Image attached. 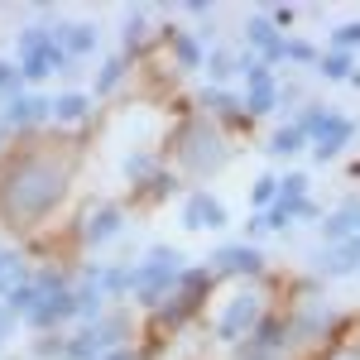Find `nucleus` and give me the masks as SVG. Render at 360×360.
I'll return each instance as SVG.
<instances>
[{"label":"nucleus","instance_id":"obj_17","mask_svg":"<svg viewBox=\"0 0 360 360\" xmlns=\"http://www.w3.org/2000/svg\"><path fill=\"white\" fill-rule=\"evenodd\" d=\"M317 274H322V278H351V274H360V236L336 240V245H322V255H317Z\"/></svg>","mask_w":360,"mask_h":360},{"label":"nucleus","instance_id":"obj_16","mask_svg":"<svg viewBox=\"0 0 360 360\" xmlns=\"http://www.w3.org/2000/svg\"><path fill=\"white\" fill-rule=\"evenodd\" d=\"M288 327H293V341H317V336H327L336 327V317L322 298L307 293L303 303H298V312H288Z\"/></svg>","mask_w":360,"mask_h":360},{"label":"nucleus","instance_id":"obj_15","mask_svg":"<svg viewBox=\"0 0 360 360\" xmlns=\"http://www.w3.org/2000/svg\"><path fill=\"white\" fill-rule=\"evenodd\" d=\"M202 115L212 120V125H236V130H245L250 115H245V96H236V91H226V86H212L202 91Z\"/></svg>","mask_w":360,"mask_h":360},{"label":"nucleus","instance_id":"obj_9","mask_svg":"<svg viewBox=\"0 0 360 360\" xmlns=\"http://www.w3.org/2000/svg\"><path fill=\"white\" fill-rule=\"evenodd\" d=\"M207 259H212V274L217 278L221 274H231V278H259L264 274V255H259L255 240H231V245L212 250Z\"/></svg>","mask_w":360,"mask_h":360},{"label":"nucleus","instance_id":"obj_35","mask_svg":"<svg viewBox=\"0 0 360 360\" xmlns=\"http://www.w3.org/2000/svg\"><path fill=\"white\" fill-rule=\"evenodd\" d=\"M15 322H20V317H15V312H10V307L0 303V346H5V341H10V336H15Z\"/></svg>","mask_w":360,"mask_h":360},{"label":"nucleus","instance_id":"obj_20","mask_svg":"<svg viewBox=\"0 0 360 360\" xmlns=\"http://www.w3.org/2000/svg\"><path fill=\"white\" fill-rule=\"evenodd\" d=\"M317 226H322V245L351 240V236H356V226H360V202H341V207H336V212H327Z\"/></svg>","mask_w":360,"mask_h":360},{"label":"nucleus","instance_id":"obj_36","mask_svg":"<svg viewBox=\"0 0 360 360\" xmlns=\"http://www.w3.org/2000/svg\"><path fill=\"white\" fill-rule=\"evenodd\" d=\"M327 360H360V341H341Z\"/></svg>","mask_w":360,"mask_h":360},{"label":"nucleus","instance_id":"obj_10","mask_svg":"<svg viewBox=\"0 0 360 360\" xmlns=\"http://www.w3.org/2000/svg\"><path fill=\"white\" fill-rule=\"evenodd\" d=\"M125 231V207H115V202H91L82 212V226H77V236H82V245H106Z\"/></svg>","mask_w":360,"mask_h":360},{"label":"nucleus","instance_id":"obj_14","mask_svg":"<svg viewBox=\"0 0 360 360\" xmlns=\"http://www.w3.org/2000/svg\"><path fill=\"white\" fill-rule=\"evenodd\" d=\"M356 139V120H346V115H336V111H327V120L307 135V144H312V159L317 164H327V159H336L346 144Z\"/></svg>","mask_w":360,"mask_h":360},{"label":"nucleus","instance_id":"obj_37","mask_svg":"<svg viewBox=\"0 0 360 360\" xmlns=\"http://www.w3.org/2000/svg\"><path fill=\"white\" fill-rule=\"evenodd\" d=\"M240 360H283V356H269V351H255V346H240Z\"/></svg>","mask_w":360,"mask_h":360},{"label":"nucleus","instance_id":"obj_32","mask_svg":"<svg viewBox=\"0 0 360 360\" xmlns=\"http://www.w3.org/2000/svg\"><path fill=\"white\" fill-rule=\"evenodd\" d=\"M15 91H25V72L0 58V96H15Z\"/></svg>","mask_w":360,"mask_h":360},{"label":"nucleus","instance_id":"obj_22","mask_svg":"<svg viewBox=\"0 0 360 360\" xmlns=\"http://www.w3.org/2000/svg\"><path fill=\"white\" fill-rule=\"evenodd\" d=\"M317 72L327 77V82H351L360 68H356V53H341V49H327L322 63H317Z\"/></svg>","mask_w":360,"mask_h":360},{"label":"nucleus","instance_id":"obj_2","mask_svg":"<svg viewBox=\"0 0 360 360\" xmlns=\"http://www.w3.org/2000/svg\"><path fill=\"white\" fill-rule=\"evenodd\" d=\"M183 250H173V245H154L139 264H130V298L144 307H159L178 288V278H183Z\"/></svg>","mask_w":360,"mask_h":360},{"label":"nucleus","instance_id":"obj_30","mask_svg":"<svg viewBox=\"0 0 360 360\" xmlns=\"http://www.w3.org/2000/svg\"><path fill=\"white\" fill-rule=\"evenodd\" d=\"M120 39H125V49L135 53L139 44L149 39V15H144V10H130V15H125V29H120Z\"/></svg>","mask_w":360,"mask_h":360},{"label":"nucleus","instance_id":"obj_23","mask_svg":"<svg viewBox=\"0 0 360 360\" xmlns=\"http://www.w3.org/2000/svg\"><path fill=\"white\" fill-rule=\"evenodd\" d=\"M125 72H130V58L125 53H115L101 63V72H96V82H91V96H111L115 86L125 82Z\"/></svg>","mask_w":360,"mask_h":360},{"label":"nucleus","instance_id":"obj_3","mask_svg":"<svg viewBox=\"0 0 360 360\" xmlns=\"http://www.w3.org/2000/svg\"><path fill=\"white\" fill-rule=\"evenodd\" d=\"M15 58H20L25 86L49 82L53 72H72V58L63 53L53 25H25V29H20V39H15Z\"/></svg>","mask_w":360,"mask_h":360},{"label":"nucleus","instance_id":"obj_24","mask_svg":"<svg viewBox=\"0 0 360 360\" xmlns=\"http://www.w3.org/2000/svg\"><path fill=\"white\" fill-rule=\"evenodd\" d=\"M207 77H212V86H221V82H231V77H240V53L207 49Z\"/></svg>","mask_w":360,"mask_h":360},{"label":"nucleus","instance_id":"obj_33","mask_svg":"<svg viewBox=\"0 0 360 360\" xmlns=\"http://www.w3.org/2000/svg\"><path fill=\"white\" fill-rule=\"evenodd\" d=\"M288 63H303V68H317L322 63V53L307 44V39H288Z\"/></svg>","mask_w":360,"mask_h":360},{"label":"nucleus","instance_id":"obj_12","mask_svg":"<svg viewBox=\"0 0 360 360\" xmlns=\"http://www.w3.org/2000/svg\"><path fill=\"white\" fill-rule=\"evenodd\" d=\"M72 288H77V283H72ZM72 288H49V293H39V307L29 312L25 322L34 332H53L63 322H72V317H77V293H72Z\"/></svg>","mask_w":360,"mask_h":360},{"label":"nucleus","instance_id":"obj_7","mask_svg":"<svg viewBox=\"0 0 360 360\" xmlns=\"http://www.w3.org/2000/svg\"><path fill=\"white\" fill-rule=\"evenodd\" d=\"M125 332H130L125 317H96V322H86L77 336H68L63 360H106L111 351L125 346Z\"/></svg>","mask_w":360,"mask_h":360},{"label":"nucleus","instance_id":"obj_6","mask_svg":"<svg viewBox=\"0 0 360 360\" xmlns=\"http://www.w3.org/2000/svg\"><path fill=\"white\" fill-rule=\"evenodd\" d=\"M212 283H217V274H212V264H193V269H183V278H178V288L168 293L164 303L154 307V317H159V327H168V332H178L193 312H202L207 307V293H212Z\"/></svg>","mask_w":360,"mask_h":360},{"label":"nucleus","instance_id":"obj_34","mask_svg":"<svg viewBox=\"0 0 360 360\" xmlns=\"http://www.w3.org/2000/svg\"><path fill=\"white\" fill-rule=\"evenodd\" d=\"M269 20H274V29L283 34V29H288L293 20H298V10H293V5H274V10H269Z\"/></svg>","mask_w":360,"mask_h":360},{"label":"nucleus","instance_id":"obj_13","mask_svg":"<svg viewBox=\"0 0 360 360\" xmlns=\"http://www.w3.org/2000/svg\"><path fill=\"white\" fill-rule=\"evenodd\" d=\"M178 221L188 226V231H221L231 217H226L221 197L207 193V188H193V193L183 197V212H178Z\"/></svg>","mask_w":360,"mask_h":360},{"label":"nucleus","instance_id":"obj_1","mask_svg":"<svg viewBox=\"0 0 360 360\" xmlns=\"http://www.w3.org/2000/svg\"><path fill=\"white\" fill-rule=\"evenodd\" d=\"M68 139H34L10 164L0 168V212L10 226H34L53 212L68 183H72V154L63 149Z\"/></svg>","mask_w":360,"mask_h":360},{"label":"nucleus","instance_id":"obj_27","mask_svg":"<svg viewBox=\"0 0 360 360\" xmlns=\"http://www.w3.org/2000/svg\"><path fill=\"white\" fill-rule=\"evenodd\" d=\"M139 197H149V202H164V197L178 193V173H168V168H159V173H149L144 183L135 188Z\"/></svg>","mask_w":360,"mask_h":360},{"label":"nucleus","instance_id":"obj_29","mask_svg":"<svg viewBox=\"0 0 360 360\" xmlns=\"http://www.w3.org/2000/svg\"><path fill=\"white\" fill-rule=\"evenodd\" d=\"M250 202H255V212H269V207L278 202V178H274V173H259V178H255Z\"/></svg>","mask_w":360,"mask_h":360},{"label":"nucleus","instance_id":"obj_4","mask_svg":"<svg viewBox=\"0 0 360 360\" xmlns=\"http://www.w3.org/2000/svg\"><path fill=\"white\" fill-rule=\"evenodd\" d=\"M173 154H178V164L188 168L193 178H202V173H217V168L231 159V144H226L221 125H212V120L202 115V120H188V125L178 130Z\"/></svg>","mask_w":360,"mask_h":360},{"label":"nucleus","instance_id":"obj_39","mask_svg":"<svg viewBox=\"0 0 360 360\" xmlns=\"http://www.w3.org/2000/svg\"><path fill=\"white\" fill-rule=\"evenodd\" d=\"M356 236H360V226H356Z\"/></svg>","mask_w":360,"mask_h":360},{"label":"nucleus","instance_id":"obj_18","mask_svg":"<svg viewBox=\"0 0 360 360\" xmlns=\"http://www.w3.org/2000/svg\"><path fill=\"white\" fill-rule=\"evenodd\" d=\"M168 49H173V63L183 68V72H197V68H207V39L202 34H193V29H164Z\"/></svg>","mask_w":360,"mask_h":360},{"label":"nucleus","instance_id":"obj_31","mask_svg":"<svg viewBox=\"0 0 360 360\" xmlns=\"http://www.w3.org/2000/svg\"><path fill=\"white\" fill-rule=\"evenodd\" d=\"M332 49H341V53H356V49H360V20H346V25L332 29Z\"/></svg>","mask_w":360,"mask_h":360},{"label":"nucleus","instance_id":"obj_38","mask_svg":"<svg viewBox=\"0 0 360 360\" xmlns=\"http://www.w3.org/2000/svg\"><path fill=\"white\" fill-rule=\"evenodd\" d=\"M106 360H139V356H135V351H130V346H120V351H111V356H106Z\"/></svg>","mask_w":360,"mask_h":360},{"label":"nucleus","instance_id":"obj_25","mask_svg":"<svg viewBox=\"0 0 360 360\" xmlns=\"http://www.w3.org/2000/svg\"><path fill=\"white\" fill-rule=\"evenodd\" d=\"M303 144H307V135L288 120V125H278L274 135H269V154H274V159H288V154H298Z\"/></svg>","mask_w":360,"mask_h":360},{"label":"nucleus","instance_id":"obj_26","mask_svg":"<svg viewBox=\"0 0 360 360\" xmlns=\"http://www.w3.org/2000/svg\"><path fill=\"white\" fill-rule=\"evenodd\" d=\"M25 278H29L25 259H20V255H15L10 245H0V298H5V293H10L15 283H25Z\"/></svg>","mask_w":360,"mask_h":360},{"label":"nucleus","instance_id":"obj_8","mask_svg":"<svg viewBox=\"0 0 360 360\" xmlns=\"http://www.w3.org/2000/svg\"><path fill=\"white\" fill-rule=\"evenodd\" d=\"M245 53L264 58L269 68L288 63V34H278V29H274L269 10H255V15L245 20Z\"/></svg>","mask_w":360,"mask_h":360},{"label":"nucleus","instance_id":"obj_21","mask_svg":"<svg viewBox=\"0 0 360 360\" xmlns=\"http://www.w3.org/2000/svg\"><path fill=\"white\" fill-rule=\"evenodd\" d=\"M53 120L58 125H86V120H91V91H58L53 96Z\"/></svg>","mask_w":360,"mask_h":360},{"label":"nucleus","instance_id":"obj_28","mask_svg":"<svg viewBox=\"0 0 360 360\" xmlns=\"http://www.w3.org/2000/svg\"><path fill=\"white\" fill-rule=\"evenodd\" d=\"M101 288H106V298H125L130 293V264H101Z\"/></svg>","mask_w":360,"mask_h":360},{"label":"nucleus","instance_id":"obj_19","mask_svg":"<svg viewBox=\"0 0 360 360\" xmlns=\"http://www.w3.org/2000/svg\"><path fill=\"white\" fill-rule=\"evenodd\" d=\"M58 29V44H63V53L72 58V63H82V58L96 53V44H101V34H96V25H86V20H63Z\"/></svg>","mask_w":360,"mask_h":360},{"label":"nucleus","instance_id":"obj_11","mask_svg":"<svg viewBox=\"0 0 360 360\" xmlns=\"http://www.w3.org/2000/svg\"><path fill=\"white\" fill-rule=\"evenodd\" d=\"M49 120H53V96H44V91H15V96H5V125L10 130H39Z\"/></svg>","mask_w":360,"mask_h":360},{"label":"nucleus","instance_id":"obj_5","mask_svg":"<svg viewBox=\"0 0 360 360\" xmlns=\"http://www.w3.org/2000/svg\"><path fill=\"white\" fill-rule=\"evenodd\" d=\"M269 317V307H264V293L255 288V283H240L231 298H221V307L212 312V336L217 341H226V346H245L250 336H255V327Z\"/></svg>","mask_w":360,"mask_h":360}]
</instances>
